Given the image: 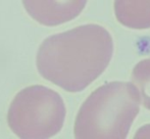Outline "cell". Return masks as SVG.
I'll return each mask as SVG.
<instances>
[{
	"instance_id": "1",
	"label": "cell",
	"mask_w": 150,
	"mask_h": 139,
	"mask_svg": "<svg viewBox=\"0 0 150 139\" xmlns=\"http://www.w3.org/2000/svg\"><path fill=\"white\" fill-rule=\"evenodd\" d=\"M113 53L109 32L95 24L46 38L37 52L39 74L67 92L83 91L108 67Z\"/></svg>"
},
{
	"instance_id": "2",
	"label": "cell",
	"mask_w": 150,
	"mask_h": 139,
	"mask_svg": "<svg viewBox=\"0 0 150 139\" xmlns=\"http://www.w3.org/2000/svg\"><path fill=\"white\" fill-rule=\"evenodd\" d=\"M140 109V94L128 82H110L84 101L76 118L78 139H125Z\"/></svg>"
},
{
	"instance_id": "3",
	"label": "cell",
	"mask_w": 150,
	"mask_h": 139,
	"mask_svg": "<svg viewBox=\"0 0 150 139\" xmlns=\"http://www.w3.org/2000/svg\"><path fill=\"white\" fill-rule=\"evenodd\" d=\"M67 109L61 96L42 85L21 90L7 113L10 130L23 139L53 137L64 124Z\"/></svg>"
},
{
	"instance_id": "4",
	"label": "cell",
	"mask_w": 150,
	"mask_h": 139,
	"mask_svg": "<svg viewBox=\"0 0 150 139\" xmlns=\"http://www.w3.org/2000/svg\"><path fill=\"white\" fill-rule=\"evenodd\" d=\"M26 11L43 26L53 27L76 18L87 0H22Z\"/></svg>"
},
{
	"instance_id": "5",
	"label": "cell",
	"mask_w": 150,
	"mask_h": 139,
	"mask_svg": "<svg viewBox=\"0 0 150 139\" xmlns=\"http://www.w3.org/2000/svg\"><path fill=\"white\" fill-rule=\"evenodd\" d=\"M115 13L127 28L150 29V0H115Z\"/></svg>"
},
{
	"instance_id": "6",
	"label": "cell",
	"mask_w": 150,
	"mask_h": 139,
	"mask_svg": "<svg viewBox=\"0 0 150 139\" xmlns=\"http://www.w3.org/2000/svg\"><path fill=\"white\" fill-rule=\"evenodd\" d=\"M131 78L141 95L143 105L150 111V58L139 62L133 69Z\"/></svg>"
}]
</instances>
